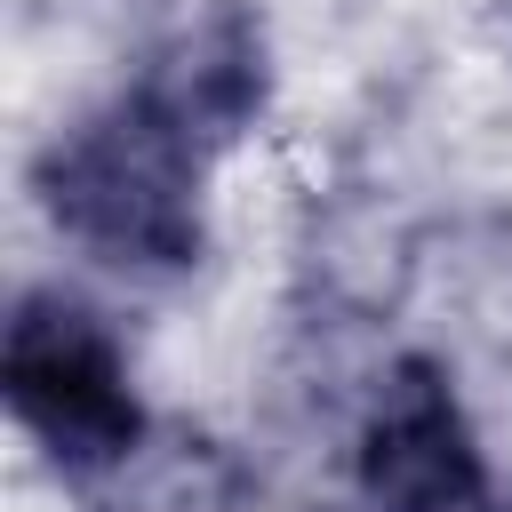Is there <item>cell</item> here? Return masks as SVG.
<instances>
[{
	"label": "cell",
	"mask_w": 512,
	"mask_h": 512,
	"mask_svg": "<svg viewBox=\"0 0 512 512\" xmlns=\"http://www.w3.org/2000/svg\"><path fill=\"white\" fill-rule=\"evenodd\" d=\"M208 160L216 152L192 144L144 88H120L40 152L32 192L80 256L136 280H168L192 272L208 248V216H200Z\"/></svg>",
	"instance_id": "obj_1"
},
{
	"label": "cell",
	"mask_w": 512,
	"mask_h": 512,
	"mask_svg": "<svg viewBox=\"0 0 512 512\" xmlns=\"http://www.w3.org/2000/svg\"><path fill=\"white\" fill-rule=\"evenodd\" d=\"M352 480L368 512H488V456L440 360H392L360 440Z\"/></svg>",
	"instance_id": "obj_3"
},
{
	"label": "cell",
	"mask_w": 512,
	"mask_h": 512,
	"mask_svg": "<svg viewBox=\"0 0 512 512\" xmlns=\"http://www.w3.org/2000/svg\"><path fill=\"white\" fill-rule=\"evenodd\" d=\"M128 88H144L192 144H208V152L240 144L264 120V96H272L264 16L240 8V0H208V8L176 16L152 40V56H144V72Z\"/></svg>",
	"instance_id": "obj_4"
},
{
	"label": "cell",
	"mask_w": 512,
	"mask_h": 512,
	"mask_svg": "<svg viewBox=\"0 0 512 512\" xmlns=\"http://www.w3.org/2000/svg\"><path fill=\"white\" fill-rule=\"evenodd\" d=\"M0 400L24 424V440L72 480L120 472L144 448L136 376H128L112 328L64 288L16 296V312L0 328Z\"/></svg>",
	"instance_id": "obj_2"
}]
</instances>
